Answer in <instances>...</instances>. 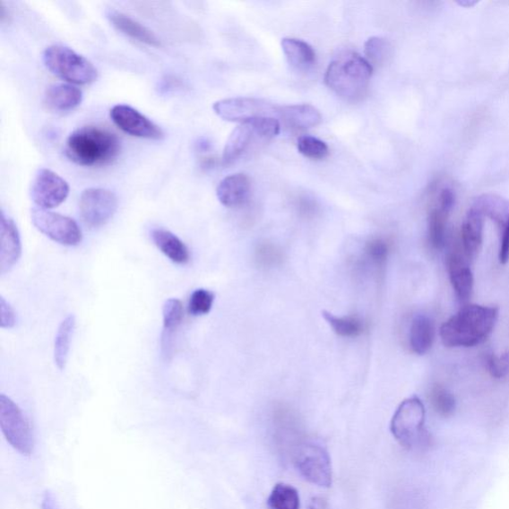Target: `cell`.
I'll list each match as a JSON object with an SVG mask.
<instances>
[{"instance_id": "cell-30", "label": "cell", "mask_w": 509, "mask_h": 509, "mask_svg": "<svg viewBox=\"0 0 509 509\" xmlns=\"http://www.w3.org/2000/svg\"><path fill=\"white\" fill-rule=\"evenodd\" d=\"M430 401L434 410L442 417H450L456 409V400L447 388L434 385L430 393Z\"/></svg>"}, {"instance_id": "cell-35", "label": "cell", "mask_w": 509, "mask_h": 509, "mask_svg": "<svg viewBox=\"0 0 509 509\" xmlns=\"http://www.w3.org/2000/svg\"><path fill=\"white\" fill-rule=\"evenodd\" d=\"M366 252L371 262L377 266H384L388 258L389 245L385 240L376 238L367 244Z\"/></svg>"}, {"instance_id": "cell-23", "label": "cell", "mask_w": 509, "mask_h": 509, "mask_svg": "<svg viewBox=\"0 0 509 509\" xmlns=\"http://www.w3.org/2000/svg\"><path fill=\"white\" fill-rule=\"evenodd\" d=\"M151 237L158 249L170 261L178 265H185L189 262L190 253L186 245L174 233L165 229H154Z\"/></svg>"}, {"instance_id": "cell-16", "label": "cell", "mask_w": 509, "mask_h": 509, "mask_svg": "<svg viewBox=\"0 0 509 509\" xmlns=\"http://www.w3.org/2000/svg\"><path fill=\"white\" fill-rule=\"evenodd\" d=\"M447 270L451 284L461 302H468L474 292V275L470 260L462 252L461 245L448 254Z\"/></svg>"}, {"instance_id": "cell-8", "label": "cell", "mask_w": 509, "mask_h": 509, "mask_svg": "<svg viewBox=\"0 0 509 509\" xmlns=\"http://www.w3.org/2000/svg\"><path fill=\"white\" fill-rule=\"evenodd\" d=\"M281 108L266 99L248 97L224 99L213 105L214 112L221 119L240 124L257 117H275L280 121Z\"/></svg>"}, {"instance_id": "cell-15", "label": "cell", "mask_w": 509, "mask_h": 509, "mask_svg": "<svg viewBox=\"0 0 509 509\" xmlns=\"http://www.w3.org/2000/svg\"><path fill=\"white\" fill-rule=\"evenodd\" d=\"M114 124L124 133L148 140H161L163 132L135 108L127 105H116L111 110Z\"/></svg>"}, {"instance_id": "cell-33", "label": "cell", "mask_w": 509, "mask_h": 509, "mask_svg": "<svg viewBox=\"0 0 509 509\" xmlns=\"http://www.w3.org/2000/svg\"><path fill=\"white\" fill-rule=\"evenodd\" d=\"M215 295L205 289H195L191 294L188 304V312L194 316L204 315L211 311Z\"/></svg>"}, {"instance_id": "cell-9", "label": "cell", "mask_w": 509, "mask_h": 509, "mask_svg": "<svg viewBox=\"0 0 509 509\" xmlns=\"http://www.w3.org/2000/svg\"><path fill=\"white\" fill-rule=\"evenodd\" d=\"M0 428L7 442L18 452L30 456L33 451V438L29 422L11 398L0 395Z\"/></svg>"}, {"instance_id": "cell-14", "label": "cell", "mask_w": 509, "mask_h": 509, "mask_svg": "<svg viewBox=\"0 0 509 509\" xmlns=\"http://www.w3.org/2000/svg\"><path fill=\"white\" fill-rule=\"evenodd\" d=\"M454 203V190L450 186H443L428 216V241L435 250H441L444 246L449 218Z\"/></svg>"}, {"instance_id": "cell-29", "label": "cell", "mask_w": 509, "mask_h": 509, "mask_svg": "<svg viewBox=\"0 0 509 509\" xmlns=\"http://www.w3.org/2000/svg\"><path fill=\"white\" fill-rule=\"evenodd\" d=\"M267 504L270 509H299L301 506L298 490L293 486L283 483L272 488Z\"/></svg>"}, {"instance_id": "cell-11", "label": "cell", "mask_w": 509, "mask_h": 509, "mask_svg": "<svg viewBox=\"0 0 509 509\" xmlns=\"http://www.w3.org/2000/svg\"><path fill=\"white\" fill-rule=\"evenodd\" d=\"M117 205L116 195L105 188L84 190L79 203L82 220L91 229H99L110 221L117 211Z\"/></svg>"}, {"instance_id": "cell-22", "label": "cell", "mask_w": 509, "mask_h": 509, "mask_svg": "<svg viewBox=\"0 0 509 509\" xmlns=\"http://www.w3.org/2000/svg\"><path fill=\"white\" fill-rule=\"evenodd\" d=\"M322 120L321 112L312 105L297 104L281 108L280 121H283L290 129H310V127L320 125Z\"/></svg>"}, {"instance_id": "cell-34", "label": "cell", "mask_w": 509, "mask_h": 509, "mask_svg": "<svg viewBox=\"0 0 509 509\" xmlns=\"http://www.w3.org/2000/svg\"><path fill=\"white\" fill-rule=\"evenodd\" d=\"M485 363L489 375L496 379H502L509 375V351L499 356L489 353L485 358Z\"/></svg>"}, {"instance_id": "cell-21", "label": "cell", "mask_w": 509, "mask_h": 509, "mask_svg": "<svg viewBox=\"0 0 509 509\" xmlns=\"http://www.w3.org/2000/svg\"><path fill=\"white\" fill-rule=\"evenodd\" d=\"M106 14L108 20L110 21L116 30L136 41L150 45V47H160V41L157 36L129 15L117 12L116 9H108Z\"/></svg>"}, {"instance_id": "cell-31", "label": "cell", "mask_w": 509, "mask_h": 509, "mask_svg": "<svg viewBox=\"0 0 509 509\" xmlns=\"http://www.w3.org/2000/svg\"><path fill=\"white\" fill-rule=\"evenodd\" d=\"M297 148L304 157L316 160L325 159L330 153V149L324 142L311 135L301 136L298 140Z\"/></svg>"}, {"instance_id": "cell-13", "label": "cell", "mask_w": 509, "mask_h": 509, "mask_svg": "<svg viewBox=\"0 0 509 509\" xmlns=\"http://www.w3.org/2000/svg\"><path fill=\"white\" fill-rule=\"evenodd\" d=\"M488 220H492L498 233V259L502 265L509 261V202L496 194L479 196L474 203Z\"/></svg>"}, {"instance_id": "cell-12", "label": "cell", "mask_w": 509, "mask_h": 509, "mask_svg": "<svg viewBox=\"0 0 509 509\" xmlns=\"http://www.w3.org/2000/svg\"><path fill=\"white\" fill-rule=\"evenodd\" d=\"M70 187L65 179L47 168H41L35 175L31 186V198L39 208L49 209L60 206L69 196Z\"/></svg>"}, {"instance_id": "cell-38", "label": "cell", "mask_w": 509, "mask_h": 509, "mask_svg": "<svg viewBox=\"0 0 509 509\" xmlns=\"http://www.w3.org/2000/svg\"><path fill=\"white\" fill-rule=\"evenodd\" d=\"M42 508L43 509H59L58 505L56 501V497H54V496L47 492L45 493L44 496H43V501H42Z\"/></svg>"}, {"instance_id": "cell-4", "label": "cell", "mask_w": 509, "mask_h": 509, "mask_svg": "<svg viewBox=\"0 0 509 509\" xmlns=\"http://www.w3.org/2000/svg\"><path fill=\"white\" fill-rule=\"evenodd\" d=\"M45 66L70 84L88 85L98 78V71L84 56L63 45H51L43 53Z\"/></svg>"}, {"instance_id": "cell-5", "label": "cell", "mask_w": 509, "mask_h": 509, "mask_svg": "<svg viewBox=\"0 0 509 509\" xmlns=\"http://www.w3.org/2000/svg\"><path fill=\"white\" fill-rule=\"evenodd\" d=\"M280 130V122L275 117H257L241 123L225 144L222 156L224 165L230 166L237 161L250 149L254 142L275 138Z\"/></svg>"}, {"instance_id": "cell-39", "label": "cell", "mask_w": 509, "mask_h": 509, "mask_svg": "<svg viewBox=\"0 0 509 509\" xmlns=\"http://www.w3.org/2000/svg\"><path fill=\"white\" fill-rule=\"evenodd\" d=\"M8 13H6V7L4 4L0 3V22H4L7 18Z\"/></svg>"}, {"instance_id": "cell-37", "label": "cell", "mask_w": 509, "mask_h": 509, "mask_svg": "<svg viewBox=\"0 0 509 509\" xmlns=\"http://www.w3.org/2000/svg\"><path fill=\"white\" fill-rule=\"evenodd\" d=\"M279 259L278 252L270 246H263L259 250V260L267 263H275Z\"/></svg>"}, {"instance_id": "cell-26", "label": "cell", "mask_w": 509, "mask_h": 509, "mask_svg": "<svg viewBox=\"0 0 509 509\" xmlns=\"http://www.w3.org/2000/svg\"><path fill=\"white\" fill-rule=\"evenodd\" d=\"M75 327L76 318L74 315H68L58 327L56 341H54V361L60 370L66 367Z\"/></svg>"}, {"instance_id": "cell-1", "label": "cell", "mask_w": 509, "mask_h": 509, "mask_svg": "<svg viewBox=\"0 0 509 509\" xmlns=\"http://www.w3.org/2000/svg\"><path fill=\"white\" fill-rule=\"evenodd\" d=\"M499 310L493 306L467 305L445 321L440 329L447 348H474L486 341L495 330Z\"/></svg>"}, {"instance_id": "cell-17", "label": "cell", "mask_w": 509, "mask_h": 509, "mask_svg": "<svg viewBox=\"0 0 509 509\" xmlns=\"http://www.w3.org/2000/svg\"><path fill=\"white\" fill-rule=\"evenodd\" d=\"M22 253L20 231L11 217H0V274L4 275L20 261Z\"/></svg>"}, {"instance_id": "cell-3", "label": "cell", "mask_w": 509, "mask_h": 509, "mask_svg": "<svg viewBox=\"0 0 509 509\" xmlns=\"http://www.w3.org/2000/svg\"><path fill=\"white\" fill-rule=\"evenodd\" d=\"M374 66L358 53L348 52L327 67L324 82L332 92L349 102L366 96Z\"/></svg>"}, {"instance_id": "cell-32", "label": "cell", "mask_w": 509, "mask_h": 509, "mask_svg": "<svg viewBox=\"0 0 509 509\" xmlns=\"http://www.w3.org/2000/svg\"><path fill=\"white\" fill-rule=\"evenodd\" d=\"M366 59L374 65H382L391 54L390 43L382 38H371L365 44Z\"/></svg>"}, {"instance_id": "cell-36", "label": "cell", "mask_w": 509, "mask_h": 509, "mask_svg": "<svg viewBox=\"0 0 509 509\" xmlns=\"http://www.w3.org/2000/svg\"><path fill=\"white\" fill-rule=\"evenodd\" d=\"M0 315H2V322H0V325H2L3 329H13V327L16 324V314L13 310V307L5 301L4 297L0 298Z\"/></svg>"}, {"instance_id": "cell-19", "label": "cell", "mask_w": 509, "mask_h": 509, "mask_svg": "<svg viewBox=\"0 0 509 509\" xmlns=\"http://www.w3.org/2000/svg\"><path fill=\"white\" fill-rule=\"evenodd\" d=\"M83 99L82 91L70 84L51 85L44 94L43 104L52 113L63 114L75 110Z\"/></svg>"}, {"instance_id": "cell-25", "label": "cell", "mask_w": 509, "mask_h": 509, "mask_svg": "<svg viewBox=\"0 0 509 509\" xmlns=\"http://www.w3.org/2000/svg\"><path fill=\"white\" fill-rule=\"evenodd\" d=\"M435 340V325L431 318L417 315L410 327V347L416 354L423 356L432 349Z\"/></svg>"}, {"instance_id": "cell-10", "label": "cell", "mask_w": 509, "mask_h": 509, "mask_svg": "<svg viewBox=\"0 0 509 509\" xmlns=\"http://www.w3.org/2000/svg\"><path fill=\"white\" fill-rule=\"evenodd\" d=\"M35 229L64 246H77L83 239L79 225L72 218L34 208L30 213Z\"/></svg>"}, {"instance_id": "cell-27", "label": "cell", "mask_w": 509, "mask_h": 509, "mask_svg": "<svg viewBox=\"0 0 509 509\" xmlns=\"http://www.w3.org/2000/svg\"><path fill=\"white\" fill-rule=\"evenodd\" d=\"M184 305L177 298H169L162 306L163 334L162 345L168 344L178 326L183 323Z\"/></svg>"}, {"instance_id": "cell-7", "label": "cell", "mask_w": 509, "mask_h": 509, "mask_svg": "<svg viewBox=\"0 0 509 509\" xmlns=\"http://www.w3.org/2000/svg\"><path fill=\"white\" fill-rule=\"evenodd\" d=\"M425 406L416 396L405 399L391 420L390 430L396 441L406 449H413L425 435Z\"/></svg>"}, {"instance_id": "cell-20", "label": "cell", "mask_w": 509, "mask_h": 509, "mask_svg": "<svg viewBox=\"0 0 509 509\" xmlns=\"http://www.w3.org/2000/svg\"><path fill=\"white\" fill-rule=\"evenodd\" d=\"M251 181L246 175L235 174L220 181L216 194L226 207H237L247 202L250 195Z\"/></svg>"}, {"instance_id": "cell-28", "label": "cell", "mask_w": 509, "mask_h": 509, "mask_svg": "<svg viewBox=\"0 0 509 509\" xmlns=\"http://www.w3.org/2000/svg\"><path fill=\"white\" fill-rule=\"evenodd\" d=\"M323 316L332 331L341 338H357L365 331V324L358 316H336L325 311L323 312Z\"/></svg>"}, {"instance_id": "cell-18", "label": "cell", "mask_w": 509, "mask_h": 509, "mask_svg": "<svg viewBox=\"0 0 509 509\" xmlns=\"http://www.w3.org/2000/svg\"><path fill=\"white\" fill-rule=\"evenodd\" d=\"M485 225L486 217L472 203L461 229V248L470 261L476 259L483 247Z\"/></svg>"}, {"instance_id": "cell-2", "label": "cell", "mask_w": 509, "mask_h": 509, "mask_svg": "<svg viewBox=\"0 0 509 509\" xmlns=\"http://www.w3.org/2000/svg\"><path fill=\"white\" fill-rule=\"evenodd\" d=\"M121 142L112 132L95 125L82 126L66 142L67 158L76 165L96 168L110 165L119 156Z\"/></svg>"}, {"instance_id": "cell-6", "label": "cell", "mask_w": 509, "mask_h": 509, "mask_svg": "<svg viewBox=\"0 0 509 509\" xmlns=\"http://www.w3.org/2000/svg\"><path fill=\"white\" fill-rule=\"evenodd\" d=\"M293 462L308 483L321 487L332 485V468L329 453L322 444L312 441H298L293 450Z\"/></svg>"}, {"instance_id": "cell-24", "label": "cell", "mask_w": 509, "mask_h": 509, "mask_svg": "<svg viewBox=\"0 0 509 509\" xmlns=\"http://www.w3.org/2000/svg\"><path fill=\"white\" fill-rule=\"evenodd\" d=\"M280 44L290 66L297 70H307L314 66L315 52L310 44L297 39H284Z\"/></svg>"}]
</instances>
